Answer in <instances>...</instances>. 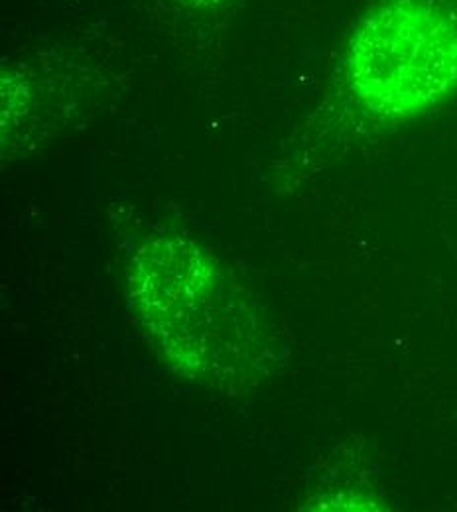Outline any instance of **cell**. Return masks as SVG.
Wrapping results in <instances>:
<instances>
[{
  "label": "cell",
  "mask_w": 457,
  "mask_h": 512,
  "mask_svg": "<svg viewBox=\"0 0 457 512\" xmlns=\"http://www.w3.org/2000/svg\"><path fill=\"white\" fill-rule=\"evenodd\" d=\"M188 6H194V8H213V6H219V4H225L227 0H180Z\"/></svg>",
  "instance_id": "3"
},
{
  "label": "cell",
  "mask_w": 457,
  "mask_h": 512,
  "mask_svg": "<svg viewBox=\"0 0 457 512\" xmlns=\"http://www.w3.org/2000/svg\"><path fill=\"white\" fill-rule=\"evenodd\" d=\"M129 286L152 345L190 379L233 390L274 363L257 304L194 241L166 235L144 243Z\"/></svg>",
  "instance_id": "1"
},
{
  "label": "cell",
  "mask_w": 457,
  "mask_h": 512,
  "mask_svg": "<svg viewBox=\"0 0 457 512\" xmlns=\"http://www.w3.org/2000/svg\"><path fill=\"white\" fill-rule=\"evenodd\" d=\"M347 81L371 113L410 119L457 91V14L442 0H387L357 26Z\"/></svg>",
  "instance_id": "2"
}]
</instances>
